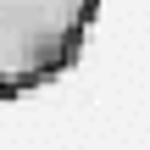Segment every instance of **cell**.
Returning <instances> with one entry per match:
<instances>
[{"instance_id":"6da1fadb","label":"cell","mask_w":150,"mask_h":150,"mask_svg":"<svg viewBox=\"0 0 150 150\" xmlns=\"http://www.w3.org/2000/svg\"><path fill=\"white\" fill-rule=\"evenodd\" d=\"M100 0H0V95H33L56 83L95 22Z\"/></svg>"}]
</instances>
